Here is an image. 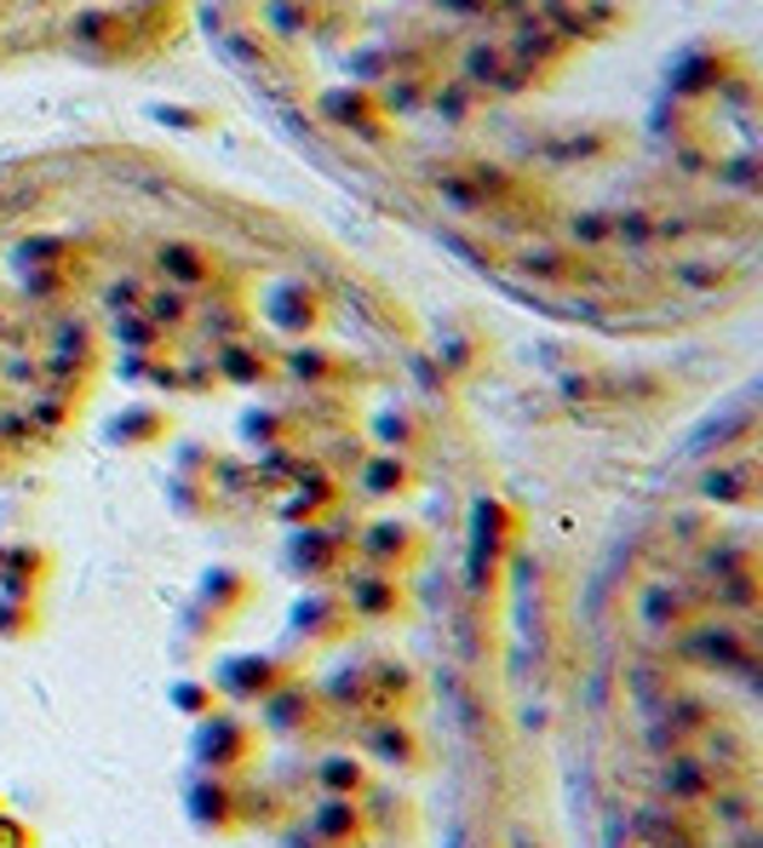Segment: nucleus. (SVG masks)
<instances>
[{"label":"nucleus","instance_id":"7","mask_svg":"<svg viewBox=\"0 0 763 848\" xmlns=\"http://www.w3.org/2000/svg\"><path fill=\"white\" fill-rule=\"evenodd\" d=\"M374 745H379L385 757H408V739H403V728H379V739H374Z\"/></svg>","mask_w":763,"mask_h":848},{"label":"nucleus","instance_id":"8","mask_svg":"<svg viewBox=\"0 0 763 848\" xmlns=\"http://www.w3.org/2000/svg\"><path fill=\"white\" fill-rule=\"evenodd\" d=\"M362 607H368V614H385V607H390V591H385V585H362Z\"/></svg>","mask_w":763,"mask_h":848},{"label":"nucleus","instance_id":"10","mask_svg":"<svg viewBox=\"0 0 763 848\" xmlns=\"http://www.w3.org/2000/svg\"><path fill=\"white\" fill-rule=\"evenodd\" d=\"M374 477H379V488H403V470H390V464H374Z\"/></svg>","mask_w":763,"mask_h":848},{"label":"nucleus","instance_id":"6","mask_svg":"<svg viewBox=\"0 0 763 848\" xmlns=\"http://www.w3.org/2000/svg\"><path fill=\"white\" fill-rule=\"evenodd\" d=\"M368 545H374L379 562H396V556H408V551H403V545H408V533H403V528H379V533L368 539Z\"/></svg>","mask_w":763,"mask_h":848},{"label":"nucleus","instance_id":"5","mask_svg":"<svg viewBox=\"0 0 763 848\" xmlns=\"http://www.w3.org/2000/svg\"><path fill=\"white\" fill-rule=\"evenodd\" d=\"M236 734H242L236 723H218V728L207 723V739H202V745H207V757H230V752H247V739H236Z\"/></svg>","mask_w":763,"mask_h":848},{"label":"nucleus","instance_id":"2","mask_svg":"<svg viewBox=\"0 0 763 848\" xmlns=\"http://www.w3.org/2000/svg\"><path fill=\"white\" fill-rule=\"evenodd\" d=\"M638 842H649V848H706L701 831H694L683 814H667V808L643 814V820H638Z\"/></svg>","mask_w":763,"mask_h":848},{"label":"nucleus","instance_id":"9","mask_svg":"<svg viewBox=\"0 0 763 848\" xmlns=\"http://www.w3.org/2000/svg\"><path fill=\"white\" fill-rule=\"evenodd\" d=\"M184 316V298H155V321H179Z\"/></svg>","mask_w":763,"mask_h":848},{"label":"nucleus","instance_id":"4","mask_svg":"<svg viewBox=\"0 0 763 848\" xmlns=\"http://www.w3.org/2000/svg\"><path fill=\"white\" fill-rule=\"evenodd\" d=\"M322 831L339 837V842H345V837H362V814H356L350 803H334V808H322Z\"/></svg>","mask_w":763,"mask_h":848},{"label":"nucleus","instance_id":"1","mask_svg":"<svg viewBox=\"0 0 763 848\" xmlns=\"http://www.w3.org/2000/svg\"><path fill=\"white\" fill-rule=\"evenodd\" d=\"M660 791H667L672 803H701V797H712L723 779H712V768H706V757H689V752H678L667 768H660V779H654Z\"/></svg>","mask_w":763,"mask_h":848},{"label":"nucleus","instance_id":"3","mask_svg":"<svg viewBox=\"0 0 763 848\" xmlns=\"http://www.w3.org/2000/svg\"><path fill=\"white\" fill-rule=\"evenodd\" d=\"M362 779H368V768L362 763H350V757H334V763H322V786L327 791H362Z\"/></svg>","mask_w":763,"mask_h":848}]
</instances>
